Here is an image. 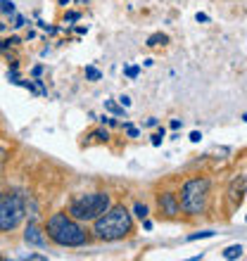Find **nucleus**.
Wrapping results in <instances>:
<instances>
[{"instance_id":"17","label":"nucleus","mask_w":247,"mask_h":261,"mask_svg":"<svg viewBox=\"0 0 247 261\" xmlns=\"http://www.w3.org/2000/svg\"><path fill=\"white\" fill-rule=\"evenodd\" d=\"M124 74L133 81V79H138V76H140V67H126V69H124Z\"/></svg>"},{"instance_id":"12","label":"nucleus","mask_w":247,"mask_h":261,"mask_svg":"<svg viewBox=\"0 0 247 261\" xmlns=\"http://www.w3.org/2000/svg\"><path fill=\"white\" fill-rule=\"evenodd\" d=\"M103 74H100V69L95 67H86V81H100Z\"/></svg>"},{"instance_id":"30","label":"nucleus","mask_w":247,"mask_h":261,"mask_svg":"<svg viewBox=\"0 0 247 261\" xmlns=\"http://www.w3.org/2000/svg\"><path fill=\"white\" fill-rule=\"evenodd\" d=\"M0 31H5V24H3V21H0Z\"/></svg>"},{"instance_id":"14","label":"nucleus","mask_w":247,"mask_h":261,"mask_svg":"<svg viewBox=\"0 0 247 261\" xmlns=\"http://www.w3.org/2000/svg\"><path fill=\"white\" fill-rule=\"evenodd\" d=\"M90 138H95L97 143H107V140H110V133H107L105 128H97V130H93V133H90Z\"/></svg>"},{"instance_id":"23","label":"nucleus","mask_w":247,"mask_h":261,"mask_svg":"<svg viewBox=\"0 0 247 261\" xmlns=\"http://www.w3.org/2000/svg\"><path fill=\"white\" fill-rule=\"evenodd\" d=\"M169 126H171L174 130H179L181 126H183V121H181V119H171V124H169Z\"/></svg>"},{"instance_id":"16","label":"nucleus","mask_w":247,"mask_h":261,"mask_svg":"<svg viewBox=\"0 0 247 261\" xmlns=\"http://www.w3.org/2000/svg\"><path fill=\"white\" fill-rule=\"evenodd\" d=\"M164 126H162V128L157 130V133H155V136H152V145H155V147H159V145H162V140H164Z\"/></svg>"},{"instance_id":"24","label":"nucleus","mask_w":247,"mask_h":261,"mask_svg":"<svg viewBox=\"0 0 247 261\" xmlns=\"http://www.w3.org/2000/svg\"><path fill=\"white\" fill-rule=\"evenodd\" d=\"M200 138H202V133H200V130H192V133H190V140H192V143H200Z\"/></svg>"},{"instance_id":"29","label":"nucleus","mask_w":247,"mask_h":261,"mask_svg":"<svg viewBox=\"0 0 247 261\" xmlns=\"http://www.w3.org/2000/svg\"><path fill=\"white\" fill-rule=\"evenodd\" d=\"M69 3H71V0H60V5H62V7H67Z\"/></svg>"},{"instance_id":"22","label":"nucleus","mask_w":247,"mask_h":261,"mask_svg":"<svg viewBox=\"0 0 247 261\" xmlns=\"http://www.w3.org/2000/svg\"><path fill=\"white\" fill-rule=\"evenodd\" d=\"M24 259H31V261H45V256H43V254H31V252H29V254L24 256Z\"/></svg>"},{"instance_id":"28","label":"nucleus","mask_w":247,"mask_h":261,"mask_svg":"<svg viewBox=\"0 0 247 261\" xmlns=\"http://www.w3.org/2000/svg\"><path fill=\"white\" fill-rule=\"evenodd\" d=\"M41 74H43V67H41V64H38V67L34 69V76H41Z\"/></svg>"},{"instance_id":"2","label":"nucleus","mask_w":247,"mask_h":261,"mask_svg":"<svg viewBox=\"0 0 247 261\" xmlns=\"http://www.w3.org/2000/svg\"><path fill=\"white\" fill-rule=\"evenodd\" d=\"M133 233V214L124 204H110V209L93 221L90 235L100 242H117Z\"/></svg>"},{"instance_id":"10","label":"nucleus","mask_w":247,"mask_h":261,"mask_svg":"<svg viewBox=\"0 0 247 261\" xmlns=\"http://www.w3.org/2000/svg\"><path fill=\"white\" fill-rule=\"evenodd\" d=\"M105 110H110L117 119H119V117L126 119V112H124V107H121V105H114V100H105Z\"/></svg>"},{"instance_id":"4","label":"nucleus","mask_w":247,"mask_h":261,"mask_svg":"<svg viewBox=\"0 0 247 261\" xmlns=\"http://www.w3.org/2000/svg\"><path fill=\"white\" fill-rule=\"evenodd\" d=\"M209 195H212V180L207 176H195L185 180L179 195L181 212H185L188 216H202L209 206Z\"/></svg>"},{"instance_id":"25","label":"nucleus","mask_w":247,"mask_h":261,"mask_svg":"<svg viewBox=\"0 0 247 261\" xmlns=\"http://www.w3.org/2000/svg\"><path fill=\"white\" fill-rule=\"evenodd\" d=\"M5 157H7V152H5V150H0V171H3V164H5Z\"/></svg>"},{"instance_id":"31","label":"nucleus","mask_w":247,"mask_h":261,"mask_svg":"<svg viewBox=\"0 0 247 261\" xmlns=\"http://www.w3.org/2000/svg\"><path fill=\"white\" fill-rule=\"evenodd\" d=\"M0 261H3V254H0Z\"/></svg>"},{"instance_id":"20","label":"nucleus","mask_w":247,"mask_h":261,"mask_svg":"<svg viewBox=\"0 0 247 261\" xmlns=\"http://www.w3.org/2000/svg\"><path fill=\"white\" fill-rule=\"evenodd\" d=\"M81 19V14L79 12H67L64 14V21H69V24H74V21H79Z\"/></svg>"},{"instance_id":"18","label":"nucleus","mask_w":247,"mask_h":261,"mask_svg":"<svg viewBox=\"0 0 247 261\" xmlns=\"http://www.w3.org/2000/svg\"><path fill=\"white\" fill-rule=\"evenodd\" d=\"M124 133L129 138H138V128L133 124H124Z\"/></svg>"},{"instance_id":"19","label":"nucleus","mask_w":247,"mask_h":261,"mask_svg":"<svg viewBox=\"0 0 247 261\" xmlns=\"http://www.w3.org/2000/svg\"><path fill=\"white\" fill-rule=\"evenodd\" d=\"M12 17H14V24H12L14 29H21V27H24V24H27V19H24V17H21V14H17V12H14Z\"/></svg>"},{"instance_id":"15","label":"nucleus","mask_w":247,"mask_h":261,"mask_svg":"<svg viewBox=\"0 0 247 261\" xmlns=\"http://www.w3.org/2000/svg\"><path fill=\"white\" fill-rule=\"evenodd\" d=\"M0 10H3L5 14H10V17L17 12V10H14V3H12V0H0Z\"/></svg>"},{"instance_id":"9","label":"nucleus","mask_w":247,"mask_h":261,"mask_svg":"<svg viewBox=\"0 0 247 261\" xmlns=\"http://www.w3.org/2000/svg\"><path fill=\"white\" fill-rule=\"evenodd\" d=\"M240 256H242V245H231V247L224 249V259H226V261L240 259Z\"/></svg>"},{"instance_id":"6","label":"nucleus","mask_w":247,"mask_h":261,"mask_svg":"<svg viewBox=\"0 0 247 261\" xmlns=\"http://www.w3.org/2000/svg\"><path fill=\"white\" fill-rule=\"evenodd\" d=\"M157 212L164 219H176L181 214V204H179V195L176 193H159L157 195Z\"/></svg>"},{"instance_id":"5","label":"nucleus","mask_w":247,"mask_h":261,"mask_svg":"<svg viewBox=\"0 0 247 261\" xmlns=\"http://www.w3.org/2000/svg\"><path fill=\"white\" fill-rule=\"evenodd\" d=\"M27 219V199L19 193H0V233H12Z\"/></svg>"},{"instance_id":"1","label":"nucleus","mask_w":247,"mask_h":261,"mask_svg":"<svg viewBox=\"0 0 247 261\" xmlns=\"http://www.w3.org/2000/svg\"><path fill=\"white\" fill-rule=\"evenodd\" d=\"M45 235H48L50 242H55L57 247H86L93 235L90 230L79 223L76 219H71L67 212H55L45 219V226H43Z\"/></svg>"},{"instance_id":"26","label":"nucleus","mask_w":247,"mask_h":261,"mask_svg":"<svg viewBox=\"0 0 247 261\" xmlns=\"http://www.w3.org/2000/svg\"><path fill=\"white\" fill-rule=\"evenodd\" d=\"M143 228H145V230H152V221L150 219H143Z\"/></svg>"},{"instance_id":"3","label":"nucleus","mask_w":247,"mask_h":261,"mask_svg":"<svg viewBox=\"0 0 247 261\" xmlns=\"http://www.w3.org/2000/svg\"><path fill=\"white\" fill-rule=\"evenodd\" d=\"M112 204V195L107 190H95V193H81L67 202V214L79 223L95 221L100 214H105Z\"/></svg>"},{"instance_id":"13","label":"nucleus","mask_w":247,"mask_h":261,"mask_svg":"<svg viewBox=\"0 0 247 261\" xmlns=\"http://www.w3.org/2000/svg\"><path fill=\"white\" fill-rule=\"evenodd\" d=\"M133 214H136L140 221L147 219V204H143V202H136V206H133Z\"/></svg>"},{"instance_id":"11","label":"nucleus","mask_w":247,"mask_h":261,"mask_svg":"<svg viewBox=\"0 0 247 261\" xmlns=\"http://www.w3.org/2000/svg\"><path fill=\"white\" fill-rule=\"evenodd\" d=\"M214 230H200V233H192V235H188L185 240L188 242H195V240H205V238H214Z\"/></svg>"},{"instance_id":"8","label":"nucleus","mask_w":247,"mask_h":261,"mask_svg":"<svg viewBox=\"0 0 247 261\" xmlns=\"http://www.w3.org/2000/svg\"><path fill=\"white\" fill-rule=\"evenodd\" d=\"M166 43H169V36L157 31V34H152L150 38L145 41V45H147V48H159V45H166Z\"/></svg>"},{"instance_id":"7","label":"nucleus","mask_w":247,"mask_h":261,"mask_svg":"<svg viewBox=\"0 0 247 261\" xmlns=\"http://www.w3.org/2000/svg\"><path fill=\"white\" fill-rule=\"evenodd\" d=\"M24 242H27L29 247H41V249H45L48 247V235H45V230H43L36 221H29V226H27V230H24Z\"/></svg>"},{"instance_id":"21","label":"nucleus","mask_w":247,"mask_h":261,"mask_svg":"<svg viewBox=\"0 0 247 261\" xmlns=\"http://www.w3.org/2000/svg\"><path fill=\"white\" fill-rule=\"evenodd\" d=\"M119 105H121L124 110H126V107H131V97L129 95H121V97H119Z\"/></svg>"},{"instance_id":"27","label":"nucleus","mask_w":247,"mask_h":261,"mask_svg":"<svg viewBox=\"0 0 247 261\" xmlns=\"http://www.w3.org/2000/svg\"><path fill=\"white\" fill-rule=\"evenodd\" d=\"M197 21H209V17H207V14H202V12H197Z\"/></svg>"}]
</instances>
